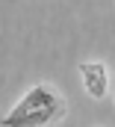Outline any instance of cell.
I'll use <instances>...</instances> for the list:
<instances>
[{
  "mask_svg": "<svg viewBox=\"0 0 115 127\" xmlns=\"http://www.w3.org/2000/svg\"><path fill=\"white\" fill-rule=\"evenodd\" d=\"M65 115V100L50 86H32L27 95L15 103V109L0 121V127H47Z\"/></svg>",
  "mask_w": 115,
  "mask_h": 127,
  "instance_id": "obj_1",
  "label": "cell"
},
{
  "mask_svg": "<svg viewBox=\"0 0 115 127\" xmlns=\"http://www.w3.org/2000/svg\"><path fill=\"white\" fill-rule=\"evenodd\" d=\"M80 77H83L86 92L94 100H103L106 97V92H109V74H106L103 62H83L80 65Z\"/></svg>",
  "mask_w": 115,
  "mask_h": 127,
  "instance_id": "obj_2",
  "label": "cell"
}]
</instances>
